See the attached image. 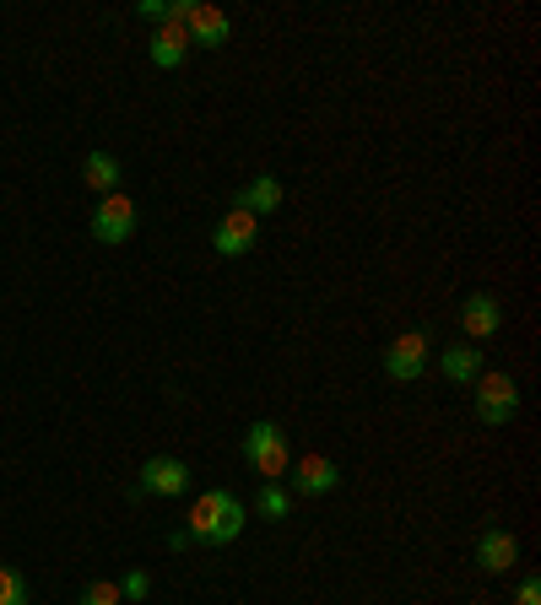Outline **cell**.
I'll use <instances>...</instances> for the list:
<instances>
[{
    "instance_id": "cell-1",
    "label": "cell",
    "mask_w": 541,
    "mask_h": 605,
    "mask_svg": "<svg viewBox=\"0 0 541 605\" xmlns=\"http://www.w3.org/2000/svg\"><path fill=\"white\" fill-rule=\"evenodd\" d=\"M250 525V508L228 492V486H207L196 503H190V541H201V546H233L239 535Z\"/></svg>"
},
{
    "instance_id": "cell-2",
    "label": "cell",
    "mask_w": 541,
    "mask_h": 605,
    "mask_svg": "<svg viewBox=\"0 0 541 605\" xmlns=\"http://www.w3.org/2000/svg\"><path fill=\"white\" fill-rule=\"evenodd\" d=\"M244 460L254 465L260 482H282L288 465H292L288 433H282L277 422H250V433H244Z\"/></svg>"
},
{
    "instance_id": "cell-3",
    "label": "cell",
    "mask_w": 541,
    "mask_h": 605,
    "mask_svg": "<svg viewBox=\"0 0 541 605\" xmlns=\"http://www.w3.org/2000/svg\"><path fill=\"white\" fill-rule=\"evenodd\" d=\"M471 405H477V422L482 427H509L514 411H520V384L509 373H482L471 384Z\"/></svg>"
},
{
    "instance_id": "cell-4",
    "label": "cell",
    "mask_w": 541,
    "mask_h": 605,
    "mask_svg": "<svg viewBox=\"0 0 541 605\" xmlns=\"http://www.w3.org/2000/svg\"><path fill=\"white\" fill-rule=\"evenodd\" d=\"M428 335L422 330H407V335H395L390 346H384V379H395V384H412L422 379V367H428Z\"/></svg>"
},
{
    "instance_id": "cell-5",
    "label": "cell",
    "mask_w": 541,
    "mask_h": 605,
    "mask_svg": "<svg viewBox=\"0 0 541 605\" xmlns=\"http://www.w3.org/2000/svg\"><path fill=\"white\" fill-rule=\"evenodd\" d=\"M130 233H136V205H130V195L126 190H120V195H103L98 211H92V239L109 243V249H120Z\"/></svg>"
},
{
    "instance_id": "cell-6",
    "label": "cell",
    "mask_w": 541,
    "mask_h": 605,
    "mask_svg": "<svg viewBox=\"0 0 541 605\" xmlns=\"http://www.w3.org/2000/svg\"><path fill=\"white\" fill-rule=\"evenodd\" d=\"M288 471H292L288 482H292L298 497H331L335 482H341V471H335L331 454H303V460H292Z\"/></svg>"
},
{
    "instance_id": "cell-7",
    "label": "cell",
    "mask_w": 541,
    "mask_h": 605,
    "mask_svg": "<svg viewBox=\"0 0 541 605\" xmlns=\"http://www.w3.org/2000/svg\"><path fill=\"white\" fill-rule=\"evenodd\" d=\"M136 492H152V497H179V492H190V465L184 460H173V454H152L147 465H141V482Z\"/></svg>"
},
{
    "instance_id": "cell-8",
    "label": "cell",
    "mask_w": 541,
    "mask_h": 605,
    "mask_svg": "<svg viewBox=\"0 0 541 605\" xmlns=\"http://www.w3.org/2000/svg\"><path fill=\"white\" fill-rule=\"evenodd\" d=\"M254 239H260V222H254L250 211H228V216H217V228H211V249H217L222 260L250 254Z\"/></svg>"
},
{
    "instance_id": "cell-9",
    "label": "cell",
    "mask_w": 541,
    "mask_h": 605,
    "mask_svg": "<svg viewBox=\"0 0 541 605\" xmlns=\"http://www.w3.org/2000/svg\"><path fill=\"white\" fill-rule=\"evenodd\" d=\"M460 330H465V341H493L503 330V303L493 292H471L460 303Z\"/></svg>"
},
{
    "instance_id": "cell-10",
    "label": "cell",
    "mask_w": 541,
    "mask_h": 605,
    "mask_svg": "<svg viewBox=\"0 0 541 605\" xmlns=\"http://www.w3.org/2000/svg\"><path fill=\"white\" fill-rule=\"evenodd\" d=\"M282 201H288V190H282V179H277V173H254L250 184H239V190H233V211H250L254 222H260V216H271V211H282Z\"/></svg>"
},
{
    "instance_id": "cell-11",
    "label": "cell",
    "mask_w": 541,
    "mask_h": 605,
    "mask_svg": "<svg viewBox=\"0 0 541 605\" xmlns=\"http://www.w3.org/2000/svg\"><path fill=\"white\" fill-rule=\"evenodd\" d=\"M514 563H520V541H514V535H509L503 525H488V530H482V541H477V567L499 578V573H509Z\"/></svg>"
},
{
    "instance_id": "cell-12",
    "label": "cell",
    "mask_w": 541,
    "mask_h": 605,
    "mask_svg": "<svg viewBox=\"0 0 541 605\" xmlns=\"http://www.w3.org/2000/svg\"><path fill=\"white\" fill-rule=\"evenodd\" d=\"M184 33H190V43H201V49H222V43L233 39V22H228V11H217V6H196V11L184 17Z\"/></svg>"
},
{
    "instance_id": "cell-13",
    "label": "cell",
    "mask_w": 541,
    "mask_h": 605,
    "mask_svg": "<svg viewBox=\"0 0 541 605\" xmlns=\"http://www.w3.org/2000/svg\"><path fill=\"white\" fill-rule=\"evenodd\" d=\"M147 54H152V65L158 71H179L184 60H190V33H184V22H163L152 43H147Z\"/></svg>"
},
{
    "instance_id": "cell-14",
    "label": "cell",
    "mask_w": 541,
    "mask_h": 605,
    "mask_svg": "<svg viewBox=\"0 0 541 605\" xmlns=\"http://www.w3.org/2000/svg\"><path fill=\"white\" fill-rule=\"evenodd\" d=\"M439 373H444L450 384H460V390H471V384L488 373V367H482V346H465V341H460V346H444Z\"/></svg>"
},
{
    "instance_id": "cell-15",
    "label": "cell",
    "mask_w": 541,
    "mask_h": 605,
    "mask_svg": "<svg viewBox=\"0 0 541 605\" xmlns=\"http://www.w3.org/2000/svg\"><path fill=\"white\" fill-rule=\"evenodd\" d=\"M82 179L98 195H120V158H114V152H87Z\"/></svg>"
},
{
    "instance_id": "cell-16",
    "label": "cell",
    "mask_w": 541,
    "mask_h": 605,
    "mask_svg": "<svg viewBox=\"0 0 541 605\" xmlns=\"http://www.w3.org/2000/svg\"><path fill=\"white\" fill-rule=\"evenodd\" d=\"M254 514H260V520H288L292 497L282 492V482H260V492H254Z\"/></svg>"
},
{
    "instance_id": "cell-17",
    "label": "cell",
    "mask_w": 541,
    "mask_h": 605,
    "mask_svg": "<svg viewBox=\"0 0 541 605\" xmlns=\"http://www.w3.org/2000/svg\"><path fill=\"white\" fill-rule=\"evenodd\" d=\"M0 605H33V584L17 567H0Z\"/></svg>"
},
{
    "instance_id": "cell-18",
    "label": "cell",
    "mask_w": 541,
    "mask_h": 605,
    "mask_svg": "<svg viewBox=\"0 0 541 605\" xmlns=\"http://www.w3.org/2000/svg\"><path fill=\"white\" fill-rule=\"evenodd\" d=\"M77 605H120V584L114 578H98V584H87L82 601Z\"/></svg>"
},
{
    "instance_id": "cell-19",
    "label": "cell",
    "mask_w": 541,
    "mask_h": 605,
    "mask_svg": "<svg viewBox=\"0 0 541 605\" xmlns=\"http://www.w3.org/2000/svg\"><path fill=\"white\" fill-rule=\"evenodd\" d=\"M147 595H152V578H147L141 567H136V573H126V578H120V601H147Z\"/></svg>"
},
{
    "instance_id": "cell-20",
    "label": "cell",
    "mask_w": 541,
    "mask_h": 605,
    "mask_svg": "<svg viewBox=\"0 0 541 605\" xmlns=\"http://www.w3.org/2000/svg\"><path fill=\"white\" fill-rule=\"evenodd\" d=\"M514 605H541V578H537V573H525V578H520V589H514Z\"/></svg>"
},
{
    "instance_id": "cell-21",
    "label": "cell",
    "mask_w": 541,
    "mask_h": 605,
    "mask_svg": "<svg viewBox=\"0 0 541 605\" xmlns=\"http://www.w3.org/2000/svg\"><path fill=\"white\" fill-rule=\"evenodd\" d=\"M136 17H147V22H158V28H163V22H168V6H163V0H141V6H136Z\"/></svg>"
},
{
    "instance_id": "cell-22",
    "label": "cell",
    "mask_w": 541,
    "mask_h": 605,
    "mask_svg": "<svg viewBox=\"0 0 541 605\" xmlns=\"http://www.w3.org/2000/svg\"><path fill=\"white\" fill-rule=\"evenodd\" d=\"M190 546V530L179 525V530H168V552H184Z\"/></svg>"
}]
</instances>
